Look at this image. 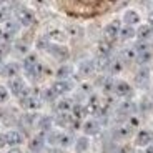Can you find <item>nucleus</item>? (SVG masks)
<instances>
[{"mask_svg":"<svg viewBox=\"0 0 153 153\" xmlns=\"http://www.w3.org/2000/svg\"><path fill=\"white\" fill-rule=\"evenodd\" d=\"M8 92H10V95L17 97V98H23V97H27L30 92V87L27 85V82L23 80L22 76H15V78H12V80H8Z\"/></svg>","mask_w":153,"mask_h":153,"instance_id":"nucleus-1","label":"nucleus"},{"mask_svg":"<svg viewBox=\"0 0 153 153\" xmlns=\"http://www.w3.org/2000/svg\"><path fill=\"white\" fill-rule=\"evenodd\" d=\"M153 143V130L150 128H140L133 137V145L138 150H145Z\"/></svg>","mask_w":153,"mask_h":153,"instance_id":"nucleus-2","label":"nucleus"},{"mask_svg":"<svg viewBox=\"0 0 153 153\" xmlns=\"http://www.w3.org/2000/svg\"><path fill=\"white\" fill-rule=\"evenodd\" d=\"M123 22L122 19H115L111 22H108L103 28V38L108 40V42H115L118 40V33H120V28H122Z\"/></svg>","mask_w":153,"mask_h":153,"instance_id":"nucleus-3","label":"nucleus"},{"mask_svg":"<svg viewBox=\"0 0 153 153\" xmlns=\"http://www.w3.org/2000/svg\"><path fill=\"white\" fill-rule=\"evenodd\" d=\"M113 93L122 100H130L131 97H133V87L125 80H115Z\"/></svg>","mask_w":153,"mask_h":153,"instance_id":"nucleus-4","label":"nucleus"},{"mask_svg":"<svg viewBox=\"0 0 153 153\" xmlns=\"http://www.w3.org/2000/svg\"><path fill=\"white\" fill-rule=\"evenodd\" d=\"M15 20L20 23V27H32L35 23V13L27 7H20L15 13Z\"/></svg>","mask_w":153,"mask_h":153,"instance_id":"nucleus-5","label":"nucleus"},{"mask_svg":"<svg viewBox=\"0 0 153 153\" xmlns=\"http://www.w3.org/2000/svg\"><path fill=\"white\" fill-rule=\"evenodd\" d=\"M2 30H4V42H12L20 30V23L15 19H8L7 22L2 23Z\"/></svg>","mask_w":153,"mask_h":153,"instance_id":"nucleus-6","label":"nucleus"},{"mask_svg":"<svg viewBox=\"0 0 153 153\" xmlns=\"http://www.w3.org/2000/svg\"><path fill=\"white\" fill-rule=\"evenodd\" d=\"M47 52H48L55 60H60V62H65L67 58L70 57V50L67 48V45H63V43H50Z\"/></svg>","mask_w":153,"mask_h":153,"instance_id":"nucleus-7","label":"nucleus"},{"mask_svg":"<svg viewBox=\"0 0 153 153\" xmlns=\"http://www.w3.org/2000/svg\"><path fill=\"white\" fill-rule=\"evenodd\" d=\"M50 88H52L53 93L60 98V97H65L67 93L72 92L73 88H75V85H73V82L68 78V80H55L53 83L50 85Z\"/></svg>","mask_w":153,"mask_h":153,"instance_id":"nucleus-8","label":"nucleus"},{"mask_svg":"<svg viewBox=\"0 0 153 153\" xmlns=\"http://www.w3.org/2000/svg\"><path fill=\"white\" fill-rule=\"evenodd\" d=\"M20 105H22L23 110H27V111H37V110H40V108H42L43 102H42V98H40V97L28 93L27 97L20 98Z\"/></svg>","mask_w":153,"mask_h":153,"instance_id":"nucleus-9","label":"nucleus"},{"mask_svg":"<svg viewBox=\"0 0 153 153\" xmlns=\"http://www.w3.org/2000/svg\"><path fill=\"white\" fill-rule=\"evenodd\" d=\"M82 131L87 137H95L102 131V125H100L98 118H87L82 122Z\"/></svg>","mask_w":153,"mask_h":153,"instance_id":"nucleus-10","label":"nucleus"},{"mask_svg":"<svg viewBox=\"0 0 153 153\" xmlns=\"http://www.w3.org/2000/svg\"><path fill=\"white\" fill-rule=\"evenodd\" d=\"M20 70H22V65H19L17 62H7L0 67V76H4L7 80H12L15 76L20 75Z\"/></svg>","mask_w":153,"mask_h":153,"instance_id":"nucleus-11","label":"nucleus"},{"mask_svg":"<svg viewBox=\"0 0 153 153\" xmlns=\"http://www.w3.org/2000/svg\"><path fill=\"white\" fill-rule=\"evenodd\" d=\"M122 22H123V25L138 27V25L142 23V15H140V12L135 10V8H126L122 13Z\"/></svg>","mask_w":153,"mask_h":153,"instance_id":"nucleus-12","label":"nucleus"},{"mask_svg":"<svg viewBox=\"0 0 153 153\" xmlns=\"http://www.w3.org/2000/svg\"><path fill=\"white\" fill-rule=\"evenodd\" d=\"M150 78H152V68L148 67H140L138 72L135 73V83L138 88H146L150 85Z\"/></svg>","mask_w":153,"mask_h":153,"instance_id":"nucleus-13","label":"nucleus"},{"mask_svg":"<svg viewBox=\"0 0 153 153\" xmlns=\"http://www.w3.org/2000/svg\"><path fill=\"white\" fill-rule=\"evenodd\" d=\"M95 72H97V65H95V60H93V58L82 60L80 63H78V67H76V73L80 76H83V78L93 75Z\"/></svg>","mask_w":153,"mask_h":153,"instance_id":"nucleus-14","label":"nucleus"},{"mask_svg":"<svg viewBox=\"0 0 153 153\" xmlns=\"http://www.w3.org/2000/svg\"><path fill=\"white\" fill-rule=\"evenodd\" d=\"M4 135H5L7 146H10V148L20 146L23 142H25V137H23V133H20L19 130H8V131H5Z\"/></svg>","mask_w":153,"mask_h":153,"instance_id":"nucleus-15","label":"nucleus"},{"mask_svg":"<svg viewBox=\"0 0 153 153\" xmlns=\"http://www.w3.org/2000/svg\"><path fill=\"white\" fill-rule=\"evenodd\" d=\"M72 146H73V152L75 153H87L90 150V146H92V140L87 135H80V137H76L73 140Z\"/></svg>","mask_w":153,"mask_h":153,"instance_id":"nucleus-16","label":"nucleus"},{"mask_svg":"<svg viewBox=\"0 0 153 153\" xmlns=\"http://www.w3.org/2000/svg\"><path fill=\"white\" fill-rule=\"evenodd\" d=\"M45 38L50 43H65L68 35H67L65 30H60V28H52V30L47 32Z\"/></svg>","mask_w":153,"mask_h":153,"instance_id":"nucleus-17","label":"nucleus"},{"mask_svg":"<svg viewBox=\"0 0 153 153\" xmlns=\"http://www.w3.org/2000/svg\"><path fill=\"white\" fill-rule=\"evenodd\" d=\"M45 143H47V138H45V133H38L35 137H32L30 143H28V148L35 153H42L45 150Z\"/></svg>","mask_w":153,"mask_h":153,"instance_id":"nucleus-18","label":"nucleus"},{"mask_svg":"<svg viewBox=\"0 0 153 153\" xmlns=\"http://www.w3.org/2000/svg\"><path fill=\"white\" fill-rule=\"evenodd\" d=\"M111 50H113V42H108V40H100L97 43V57H105L110 58L111 57Z\"/></svg>","mask_w":153,"mask_h":153,"instance_id":"nucleus-19","label":"nucleus"},{"mask_svg":"<svg viewBox=\"0 0 153 153\" xmlns=\"http://www.w3.org/2000/svg\"><path fill=\"white\" fill-rule=\"evenodd\" d=\"M152 37H153V27H150L148 23H140L137 27V40L150 42Z\"/></svg>","mask_w":153,"mask_h":153,"instance_id":"nucleus-20","label":"nucleus"},{"mask_svg":"<svg viewBox=\"0 0 153 153\" xmlns=\"http://www.w3.org/2000/svg\"><path fill=\"white\" fill-rule=\"evenodd\" d=\"M137 38V27H130V25H122L120 28V33H118V40L122 42H130Z\"/></svg>","mask_w":153,"mask_h":153,"instance_id":"nucleus-21","label":"nucleus"},{"mask_svg":"<svg viewBox=\"0 0 153 153\" xmlns=\"http://www.w3.org/2000/svg\"><path fill=\"white\" fill-rule=\"evenodd\" d=\"M72 108H73L72 98H63V97L57 98V103H55V110H57V113H70Z\"/></svg>","mask_w":153,"mask_h":153,"instance_id":"nucleus-22","label":"nucleus"},{"mask_svg":"<svg viewBox=\"0 0 153 153\" xmlns=\"http://www.w3.org/2000/svg\"><path fill=\"white\" fill-rule=\"evenodd\" d=\"M123 67H125V63H123L122 58H120V57H113V58H110V62H108L107 72L110 73V75H117V73H120L123 70Z\"/></svg>","mask_w":153,"mask_h":153,"instance_id":"nucleus-23","label":"nucleus"},{"mask_svg":"<svg viewBox=\"0 0 153 153\" xmlns=\"http://www.w3.org/2000/svg\"><path fill=\"white\" fill-rule=\"evenodd\" d=\"M72 75H73V67H72V65H67V63L60 65V67L57 68V72H55L57 80H68Z\"/></svg>","mask_w":153,"mask_h":153,"instance_id":"nucleus-24","label":"nucleus"},{"mask_svg":"<svg viewBox=\"0 0 153 153\" xmlns=\"http://www.w3.org/2000/svg\"><path fill=\"white\" fill-rule=\"evenodd\" d=\"M120 58L123 60V63H130V62H135L137 60V50L131 47H125V48L120 52Z\"/></svg>","mask_w":153,"mask_h":153,"instance_id":"nucleus-25","label":"nucleus"},{"mask_svg":"<svg viewBox=\"0 0 153 153\" xmlns=\"http://www.w3.org/2000/svg\"><path fill=\"white\" fill-rule=\"evenodd\" d=\"M152 60H153V50L148 48V50H145V52L137 53V60H135V62H137L140 67H146Z\"/></svg>","mask_w":153,"mask_h":153,"instance_id":"nucleus-26","label":"nucleus"},{"mask_svg":"<svg viewBox=\"0 0 153 153\" xmlns=\"http://www.w3.org/2000/svg\"><path fill=\"white\" fill-rule=\"evenodd\" d=\"M113 131H115V137L120 138V140H123V138L130 137L133 130H131V128H130L128 125H126V123H123V125H118V126H117V128H115Z\"/></svg>","mask_w":153,"mask_h":153,"instance_id":"nucleus-27","label":"nucleus"},{"mask_svg":"<svg viewBox=\"0 0 153 153\" xmlns=\"http://www.w3.org/2000/svg\"><path fill=\"white\" fill-rule=\"evenodd\" d=\"M10 13H12L10 7H7V5H2V7H0V25L4 22H7L8 19H12Z\"/></svg>","mask_w":153,"mask_h":153,"instance_id":"nucleus-28","label":"nucleus"},{"mask_svg":"<svg viewBox=\"0 0 153 153\" xmlns=\"http://www.w3.org/2000/svg\"><path fill=\"white\" fill-rule=\"evenodd\" d=\"M67 35L72 38H76V37H82L83 35V30H82L80 27H76V25H70L68 28H67Z\"/></svg>","mask_w":153,"mask_h":153,"instance_id":"nucleus-29","label":"nucleus"},{"mask_svg":"<svg viewBox=\"0 0 153 153\" xmlns=\"http://www.w3.org/2000/svg\"><path fill=\"white\" fill-rule=\"evenodd\" d=\"M8 98H10V92H8V88L4 87V85H0V105L7 103Z\"/></svg>","mask_w":153,"mask_h":153,"instance_id":"nucleus-30","label":"nucleus"},{"mask_svg":"<svg viewBox=\"0 0 153 153\" xmlns=\"http://www.w3.org/2000/svg\"><path fill=\"white\" fill-rule=\"evenodd\" d=\"M126 125L130 126L131 130H137L138 126H140V118H138L137 115H130L128 120H126Z\"/></svg>","mask_w":153,"mask_h":153,"instance_id":"nucleus-31","label":"nucleus"},{"mask_svg":"<svg viewBox=\"0 0 153 153\" xmlns=\"http://www.w3.org/2000/svg\"><path fill=\"white\" fill-rule=\"evenodd\" d=\"M4 146H7V142H5V135L0 133V148H4Z\"/></svg>","mask_w":153,"mask_h":153,"instance_id":"nucleus-32","label":"nucleus"},{"mask_svg":"<svg viewBox=\"0 0 153 153\" xmlns=\"http://www.w3.org/2000/svg\"><path fill=\"white\" fill-rule=\"evenodd\" d=\"M146 23H148L150 27H153V12L148 13V17H146Z\"/></svg>","mask_w":153,"mask_h":153,"instance_id":"nucleus-33","label":"nucleus"},{"mask_svg":"<svg viewBox=\"0 0 153 153\" xmlns=\"http://www.w3.org/2000/svg\"><path fill=\"white\" fill-rule=\"evenodd\" d=\"M8 153H23L22 150H20V146H15V148H10V152Z\"/></svg>","mask_w":153,"mask_h":153,"instance_id":"nucleus-34","label":"nucleus"},{"mask_svg":"<svg viewBox=\"0 0 153 153\" xmlns=\"http://www.w3.org/2000/svg\"><path fill=\"white\" fill-rule=\"evenodd\" d=\"M42 153H55V152H53V150H43Z\"/></svg>","mask_w":153,"mask_h":153,"instance_id":"nucleus-35","label":"nucleus"},{"mask_svg":"<svg viewBox=\"0 0 153 153\" xmlns=\"http://www.w3.org/2000/svg\"><path fill=\"white\" fill-rule=\"evenodd\" d=\"M2 5H5V0H0V7H2Z\"/></svg>","mask_w":153,"mask_h":153,"instance_id":"nucleus-36","label":"nucleus"},{"mask_svg":"<svg viewBox=\"0 0 153 153\" xmlns=\"http://www.w3.org/2000/svg\"><path fill=\"white\" fill-rule=\"evenodd\" d=\"M55 153H65V152H55Z\"/></svg>","mask_w":153,"mask_h":153,"instance_id":"nucleus-37","label":"nucleus"},{"mask_svg":"<svg viewBox=\"0 0 153 153\" xmlns=\"http://www.w3.org/2000/svg\"><path fill=\"white\" fill-rule=\"evenodd\" d=\"M152 72H153V63H152Z\"/></svg>","mask_w":153,"mask_h":153,"instance_id":"nucleus-38","label":"nucleus"}]
</instances>
